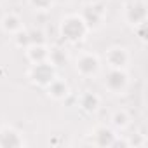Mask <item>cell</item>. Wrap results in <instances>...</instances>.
<instances>
[{"mask_svg":"<svg viewBox=\"0 0 148 148\" xmlns=\"http://www.w3.org/2000/svg\"><path fill=\"white\" fill-rule=\"evenodd\" d=\"M106 56H115V59H113V58L108 59L110 66H113V68H122V66H125V63H127V59H129V54H127V51H125L124 47H112V49H108V54H106Z\"/></svg>","mask_w":148,"mask_h":148,"instance_id":"obj_5","label":"cell"},{"mask_svg":"<svg viewBox=\"0 0 148 148\" xmlns=\"http://www.w3.org/2000/svg\"><path fill=\"white\" fill-rule=\"evenodd\" d=\"M80 105H82V108H86V110H96L98 108V98L96 96H92V94H84L82 96V99H80Z\"/></svg>","mask_w":148,"mask_h":148,"instance_id":"obj_7","label":"cell"},{"mask_svg":"<svg viewBox=\"0 0 148 148\" xmlns=\"http://www.w3.org/2000/svg\"><path fill=\"white\" fill-rule=\"evenodd\" d=\"M66 92H68L66 84H63V82H59V80H52V82L49 84V94H51L52 98H63V96H66Z\"/></svg>","mask_w":148,"mask_h":148,"instance_id":"obj_6","label":"cell"},{"mask_svg":"<svg viewBox=\"0 0 148 148\" xmlns=\"http://www.w3.org/2000/svg\"><path fill=\"white\" fill-rule=\"evenodd\" d=\"M99 68V63H98V58L92 56V54H82L79 59H77V71L82 73L86 77H91L98 71Z\"/></svg>","mask_w":148,"mask_h":148,"instance_id":"obj_3","label":"cell"},{"mask_svg":"<svg viewBox=\"0 0 148 148\" xmlns=\"http://www.w3.org/2000/svg\"><path fill=\"white\" fill-rule=\"evenodd\" d=\"M30 77L37 84L47 86V84H51L54 80V71H52L51 64H47V63H35L33 70L30 71Z\"/></svg>","mask_w":148,"mask_h":148,"instance_id":"obj_2","label":"cell"},{"mask_svg":"<svg viewBox=\"0 0 148 148\" xmlns=\"http://www.w3.org/2000/svg\"><path fill=\"white\" fill-rule=\"evenodd\" d=\"M125 86H127V75H125L124 71H120V68L113 70L108 75V79H106V87L110 91H113L115 94H119L120 91H124Z\"/></svg>","mask_w":148,"mask_h":148,"instance_id":"obj_4","label":"cell"},{"mask_svg":"<svg viewBox=\"0 0 148 148\" xmlns=\"http://www.w3.org/2000/svg\"><path fill=\"white\" fill-rule=\"evenodd\" d=\"M86 21L79 16H70L63 21V26H61V32H63V37L68 38V40H80L84 38L86 35Z\"/></svg>","mask_w":148,"mask_h":148,"instance_id":"obj_1","label":"cell"},{"mask_svg":"<svg viewBox=\"0 0 148 148\" xmlns=\"http://www.w3.org/2000/svg\"><path fill=\"white\" fill-rule=\"evenodd\" d=\"M4 28H5L7 32H18V30L21 28L19 19H18L16 16H5V18H4Z\"/></svg>","mask_w":148,"mask_h":148,"instance_id":"obj_8","label":"cell"},{"mask_svg":"<svg viewBox=\"0 0 148 148\" xmlns=\"http://www.w3.org/2000/svg\"><path fill=\"white\" fill-rule=\"evenodd\" d=\"M32 5L37 7V9H47L51 4H52V0H30Z\"/></svg>","mask_w":148,"mask_h":148,"instance_id":"obj_9","label":"cell"}]
</instances>
